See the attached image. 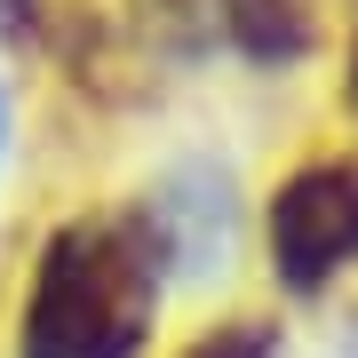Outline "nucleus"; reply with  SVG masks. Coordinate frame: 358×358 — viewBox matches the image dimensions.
I'll return each mask as SVG.
<instances>
[{
  "instance_id": "obj_1",
  "label": "nucleus",
  "mask_w": 358,
  "mask_h": 358,
  "mask_svg": "<svg viewBox=\"0 0 358 358\" xmlns=\"http://www.w3.org/2000/svg\"><path fill=\"white\" fill-rule=\"evenodd\" d=\"M167 294V223L152 207L48 231L16 310V358H136Z\"/></svg>"
},
{
  "instance_id": "obj_6",
  "label": "nucleus",
  "mask_w": 358,
  "mask_h": 358,
  "mask_svg": "<svg viewBox=\"0 0 358 358\" xmlns=\"http://www.w3.org/2000/svg\"><path fill=\"white\" fill-rule=\"evenodd\" d=\"M350 96H358V16H350Z\"/></svg>"
},
{
  "instance_id": "obj_7",
  "label": "nucleus",
  "mask_w": 358,
  "mask_h": 358,
  "mask_svg": "<svg viewBox=\"0 0 358 358\" xmlns=\"http://www.w3.org/2000/svg\"><path fill=\"white\" fill-rule=\"evenodd\" d=\"M0 152H8V88H0Z\"/></svg>"
},
{
  "instance_id": "obj_4",
  "label": "nucleus",
  "mask_w": 358,
  "mask_h": 358,
  "mask_svg": "<svg viewBox=\"0 0 358 358\" xmlns=\"http://www.w3.org/2000/svg\"><path fill=\"white\" fill-rule=\"evenodd\" d=\"M183 358H279V327L271 319H223V327H207Z\"/></svg>"
},
{
  "instance_id": "obj_5",
  "label": "nucleus",
  "mask_w": 358,
  "mask_h": 358,
  "mask_svg": "<svg viewBox=\"0 0 358 358\" xmlns=\"http://www.w3.org/2000/svg\"><path fill=\"white\" fill-rule=\"evenodd\" d=\"M0 40H8V48L40 40V0H0Z\"/></svg>"
},
{
  "instance_id": "obj_2",
  "label": "nucleus",
  "mask_w": 358,
  "mask_h": 358,
  "mask_svg": "<svg viewBox=\"0 0 358 358\" xmlns=\"http://www.w3.org/2000/svg\"><path fill=\"white\" fill-rule=\"evenodd\" d=\"M271 279L287 294H319L343 263H358V159H310L271 192Z\"/></svg>"
},
{
  "instance_id": "obj_3",
  "label": "nucleus",
  "mask_w": 358,
  "mask_h": 358,
  "mask_svg": "<svg viewBox=\"0 0 358 358\" xmlns=\"http://www.w3.org/2000/svg\"><path fill=\"white\" fill-rule=\"evenodd\" d=\"M143 24H152L167 48L199 56V48H231L247 64H294L310 56V24L303 0H143Z\"/></svg>"
}]
</instances>
